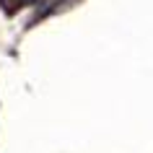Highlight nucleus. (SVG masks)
Instances as JSON below:
<instances>
[{
    "mask_svg": "<svg viewBox=\"0 0 153 153\" xmlns=\"http://www.w3.org/2000/svg\"><path fill=\"white\" fill-rule=\"evenodd\" d=\"M75 0H34V8H36V13L31 16V21H29V29H31L36 21H42V18L52 16V13H57V10L68 8V5H73Z\"/></svg>",
    "mask_w": 153,
    "mask_h": 153,
    "instance_id": "obj_1",
    "label": "nucleus"
},
{
    "mask_svg": "<svg viewBox=\"0 0 153 153\" xmlns=\"http://www.w3.org/2000/svg\"><path fill=\"white\" fill-rule=\"evenodd\" d=\"M29 5H34V0H0V10L5 13V16H16L18 10L29 8Z\"/></svg>",
    "mask_w": 153,
    "mask_h": 153,
    "instance_id": "obj_2",
    "label": "nucleus"
}]
</instances>
